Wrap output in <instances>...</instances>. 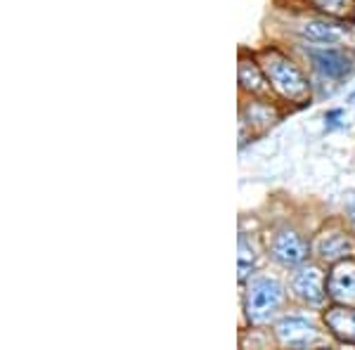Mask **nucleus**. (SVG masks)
<instances>
[{"mask_svg":"<svg viewBox=\"0 0 355 350\" xmlns=\"http://www.w3.org/2000/svg\"><path fill=\"white\" fill-rule=\"evenodd\" d=\"M263 69H266L268 81L272 83V88L277 90L282 97L287 100H306L311 88H308L306 76L299 71V67L291 60H287L279 53H266V62H263Z\"/></svg>","mask_w":355,"mask_h":350,"instance_id":"obj_1","label":"nucleus"},{"mask_svg":"<svg viewBox=\"0 0 355 350\" xmlns=\"http://www.w3.org/2000/svg\"><path fill=\"white\" fill-rule=\"evenodd\" d=\"M282 284L270 277H259L249 284V294H246V313H249L251 322H268L277 308L282 306Z\"/></svg>","mask_w":355,"mask_h":350,"instance_id":"obj_2","label":"nucleus"},{"mask_svg":"<svg viewBox=\"0 0 355 350\" xmlns=\"http://www.w3.org/2000/svg\"><path fill=\"white\" fill-rule=\"evenodd\" d=\"M294 294L306 301L308 306H322L324 301V274L320 272L315 265H303L299 272L294 274V282H291Z\"/></svg>","mask_w":355,"mask_h":350,"instance_id":"obj_3","label":"nucleus"},{"mask_svg":"<svg viewBox=\"0 0 355 350\" xmlns=\"http://www.w3.org/2000/svg\"><path fill=\"white\" fill-rule=\"evenodd\" d=\"M270 254L279 265L294 268V265H299V263H303V258H306V254H308V246L296 232L284 229V232H279L277 237L272 239Z\"/></svg>","mask_w":355,"mask_h":350,"instance_id":"obj_4","label":"nucleus"},{"mask_svg":"<svg viewBox=\"0 0 355 350\" xmlns=\"http://www.w3.org/2000/svg\"><path fill=\"white\" fill-rule=\"evenodd\" d=\"M277 336L289 348H308L318 338V331L308 320L284 317L282 322H277Z\"/></svg>","mask_w":355,"mask_h":350,"instance_id":"obj_5","label":"nucleus"},{"mask_svg":"<svg viewBox=\"0 0 355 350\" xmlns=\"http://www.w3.org/2000/svg\"><path fill=\"white\" fill-rule=\"evenodd\" d=\"M327 291L336 303H343V306L355 303V265L353 263H339V265L331 270Z\"/></svg>","mask_w":355,"mask_h":350,"instance_id":"obj_6","label":"nucleus"},{"mask_svg":"<svg viewBox=\"0 0 355 350\" xmlns=\"http://www.w3.org/2000/svg\"><path fill=\"white\" fill-rule=\"evenodd\" d=\"M315 69L327 78H343L351 71V60L339 50H311Z\"/></svg>","mask_w":355,"mask_h":350,"instance_id":"obj_7","label":"nucleus"},{"mask_svg":"<svg viewBox=\"0 0 355 350\" xmlns=\"http://www.w3.org/2000/svg\"><path fill=\"white\" fill-rule=\"evenodd\" d=\"M315 251L322 261H341V258H348L355 254V242L351 237L341 232H331V234H322L315 244Z\"/></svg>","mask_w":355,"mask_h":350,"instance_id":"obj_8","label":"nucleus"},{"mask_svg":"<svg viewBox=\"0 0 355 350\" xmlns=\"http://www.w3.org/2000/svg\"><path fill=\"white\" fill-rule=\"evenodd\" d=\"M301 33L311 43H322V45H334L346 38V31H343L341 26L331 24V21H322V19L306 21L301 28Z\"/></svg>","mask_w":355,"mask_h":350,"instance_id":"obj_9","label":"nucleus"},{"mask_svg":"<svg viewBox=\"0 0 355 350\" xmlns=\"http://www.w3.org/2000/svg\"><path fill=\"white\" fill-rule=\"evenodd\" d=\"M324 322L341 341L346 343H355V310L348 308H331L327 315H324Z\"/></svg>","mask_w":355,"mask_h":350,"instance_id":"obj_10","label":"nucleus"},{"mask_svg":"<svg viewBox=\"0 0 355 350\" xmlns=\"http://www.w3.org/2000/svg\"><path fill=\"white\" fill-rule=\"evenodd\" d=\"M239 83H242L244 90H251V93H263L266 90V78H263L261 69L254 64V62H239Z\"/></svg>","mask_w":355,"mask_h":350,"instance_id":"obj_11","label":"nucleus"},{"mask_svg":"<svg viewBox=\"0 0 355 350\" xmlns=\"http://www.w3.org/2000/svg\"><path fill=\"white\" fill-rule=\"evenodd\" d=\"M254 261H256V251L254 246L246 242V237L239 239V277H246L249 270L254 268Z\"/></svg>","mask_w":355,"mask_h":350,"instance_id":"obj_12","label":"nucleus"},{"mask_svg":"<svg viewBox=\"0 0 355 350\" xmlns=\"http://www.w3.org/2000/svg\"><path fill=\"white\" fill-rule=\"evenodd\" d=\"M313 3L331 17H346L353 8L351 0H313Z\"/></svg>","mask_w":355,"mask_h":350,"instance_id":"obj_13","label":"nucleus"}]
</instances>
